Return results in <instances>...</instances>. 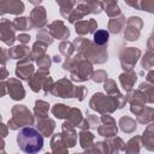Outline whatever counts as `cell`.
<instances>
[{
  "mask_svg": "<svg viewBox=\"0 0 154 154\" xmlns=\"http://www.w3.org/2000/svg\"><path fill=\"white\" fill-rule=\"evenodd\" d=\"M17 144L19 149L28 154L38 153L43 148V136L31 126H25L17 135Z\"/></svg>",
  "mask_w": 154,
  "mask_h": 154,
  "instance_id": "1",
  "label": "cell"
},
{
  "mask_svg": "<svg viewBox=\"0 0 154 154\" xmlns=\"http://www.w3.org/2000/svg\"><path fill=\"white\" fill-rule=\"evenodd\" d=\"M73 64L71 67V79L75 82H84L91 78V75L94 72L91 63L84 58L82 54H77L73 58Z\"/></svg>",
  "mask_w": 154,
  "mask_h": 154,
  "instance_id": "2",
  "label": "cell"
},
{
  "mask_svg": "<svg viewBox=\"0 0 154 154\" xmlns=\"http://www.w3.org/2000/svg\"><path fill=\"white\" fill-rule=\"evenodd\" d=\"M11 112H12V118L7 123L8 129L17 130L19 128L34 124V116L31 114L29 108L25 107L24 105H14Z\"/></svg>",
  "mask_w": 154,
  "mask_h": 154,
  "instance_id": "3",
  "label": "cell"
},
{
  "mask_svg": "<svg viewBox=\"0 0 154 154\" xmlns=\"http://www.w3.org/2000/svg\"><path fill=\"white\" fill-rule=\"evenodd\" d=\"M28 83H29L30 89L35 93H38L41 89H43L45 95L51 93L53 84H54L52 77L49 76L48 70H38L36 73H34L28 79Z\"/></svg>",
  "mask_w": 154,
  "mask_h": 154,
  "instance_id": "4",
  "label": "cell"
},
{
  "mask_svg": "<svg viewBox=\"0 0 154 154\" xmlns=\"http://www.w3.org/2000/svg\"><path fill=\"white\" fill-rule=\"evenodd\" d=\"M89 106L91 109L102 114L113 113L117 109L113 97L111 95H105L102 93H95L89 101Z\"/></svg>",
  "mask_w": 154,
  "mask_h": 154,
  "instance_id": "5",
  "label": "cell"
},
{
  "mask_svg": "<svg viewBox=\"0 0 154 154\" xmlns=\"http://www.w3.org/2000/svg\"><path fill=\"white\" fill-rule=\"evenodd\" d=\"M84 57L91 63V64H103L107 61V45L99 46L95 43H90L89 48L84 53Z\"/></svg>",
  "mask_w": 154,
  "mask_h": 154,
  "instance_id": "6",
  "label": "cell"
},
{
  "mask_svg": "<svg viewBox=\"0 0 154 154\" xmlns=\"http://www.w3.org/2000/svg\"><path fill=\"white\" fill-rule=\"evenodd\" d=\"M141 57V51L138 48L135 47H128L125 49H123L120 52V64L124 71H129L132 70L138 60V58Z\"/></svg>",
  "mask_w": 154,
  "mask_h": 154,
  "instance_id": "7",
  "label": "cell"
},
{
  "mask_svg": "<svg viewBox=\"0 0 154 154\" xmlns=\"http://www.w3.org/2000/svg\"><path fill=\"white\" fill-rule=\"evenodd\" d=\"M75 89L76 87L71 83V81H69L67 78H60L57 83L53 84L51 93L54 96L67 99V97H75Z\"/></svg>",
  "mask_w": 154,
  "mask_h": 154,
  "instance_id": "8",
  "label": "cell"
},
{
  "mask_svg": "<svg viewBox=\"0 0 154 154\" xmlns=\"http://www.w3.org/2000/svg\"><path fill=\"white\" fill-rule=\"evenodd\" d=\"M126 101L130 102L131 107L130 111L134 114H137L141 112V109L144 107V103L147 102V97L144 95V93L141 89H136V90H130L128 91V95L125 96Z\"/></svg>",
  "mask_w": 154,
  "mask_h": 154,
  "instance_id": "9",
  "label": "cell"
},
{
  "mask_svg": "<svg viewBox=\"0 0 154 154\" xmlns=\"http://www.w3.org/2000/svg\"><path fill=\"white\" fill-rule=\"evenodd\" d=\"M143 22L140 17H130L126 20V28L124 31V37L128 41H136L140 36Z\"/></svg>",
  "mask_w": 154,
  "mask_h": 154,
  "instance_id": "10",
  "label": "cell"
},
{
  "mask_svg": "<svg viewBox=\"0 0 154 154\" xmlns=\"http://www.w3.org/2000/svg\"><path fill=\"white\" fill-rule=\"evenodd\" d=\"M100 122L102 123V125H99L96 129H97V132L99 135L108 138V137H113L117 135L118 132V128L116 125V120L111 117V116H106L103 114L101 118H100Z\"/></svg>",
  "mask_w": 154,
  "mask_h": 154,
  "instance_id": "11",
  "label": "cell"
},
{
  "mask_svg": "<svg viewBox=\"0 0 154 154\" xmlns=\"http://www.w3.org/2000/svg\"><path fill=\"white\" fill-rule=\"evenodd\" d=\"M0 40L7 46H12L13 42L17 40V36L14 34V28L12 25V22H10V19L2 18L0 20Z\"/></svg>",
  "mask_w": 154,
  "mask_h": 154,
  "instance_id": "12",
  "label": "cell"
},
{
  "mask_svg": "<svg viewBox=\"0 0 154 154\" xmlns=\"http://www.w3.org/2000/svg\"><path fill=\"white\" fill-rule=\"evenodd\" d=\"M29 22L32 28L36 29H42L46 23H47V12L46 8L42 6H35V8L31 11L30 17H29Z\"/></svg>",
  "mask_w": 154,
  "mask_h": 154,
  "instance_id": "13",
  "label": "cell"
},
{
  "mask_svg": "<svg viewBox=\"0 0 154 154\" xmlns=\"http://www.w3.org/2000/svg\"><path fill=\"white\" fill-rule=\"evenodd\" d=\"M6 91L8 93V95L11 96V99L16 100V101H19V100H23L25 97V90H24V87L23 84L16 79V78H10L7 82H6Z\"/></svg>",
  "mask_w": 154,
  "mask_h": 154,
  "instance_id": "14",
  "label": "cell"
},
{
  "mask_svg": "<svg viewBox=\"0 0 154 154\" xmlns=\"http://www.w3.org/2000/svg\"><path fill=\"white\" fill-rule=\"evenodd\" d=\"M35 72V67L34 64L31 63V60L29 58L26 59H22L17 63V67H16V76L20 79L28 81Z\"/></svg>",
  "mask_w": 154,
  "mask_h": 154,
  "instance_id": "15",
  "label": "cell"
},
{
  "mask_svg": "<svg viewBox=\"0 0 154 154\" xmlns=\"http://www.w3.org/2000/svg\"><path fill=\"white\" fill-rule=\"evenodd\" d=\"M49 34L52 35L53 38H58V40H66L70 36V30L65 26V24L63 23V20H54L48 25Z\"/></svg>",
  "mask_w": 154,
  "mask_h": 154,
  "instance_id": "16",
  "label": "cell"
},
{
  "mask_svg": "<svg viewBox=\"0 0 154 154\" xmlns=\"http://www.w3.org/2000/svg\"><path fill=\"white\" fill-rule=\"evenodd\" d=\"M61 136H63V140H64V143L66 144L67 148H71V147H75L76 143H77V132L75 131V128L69 125L66 122L63 124L61 126Z\"/></svg>",
  "mask_w": 154,
  "mask_h": 154,
  "instance_id": "17",
  "label": "cell"
},
{
  "mask_svg": "<svg viewBox=\"0 0 154 154\" xmlns=\"http://www.w3.org/2000/svg\"><path fill=\"white\" fill-rule=\"evenodd\" d=\"M75 28H76V32L81 36L87 35L89 32H94L97 28V23L95 19H88V20H77V23H75Z\"/></svg>",
  "mask_w": 154,
  "mask_h": 154,
  "instance_id": "18",
  "label": "cell"
},
{
  "mask_svg": "<svg viewBox=\"0 0 154 154\" xmlns=\"http://www.w3.org/2000/svg\"><path fill=\"white\" fill-rule=\"evenodd\" d=\"M119 81H120V84H122L123 89L128 93V91L132 90V88H134V85L137 81V73L132 70L125 71L122 75H119Z\"/></svg>",
  "mask_w": 154,
  "mask_h": 154,
  "instance_id": "19",
  "label": "cell"
},
{
  "mask_svg": "<svg viewBox=\"0 0 154 154\" xmlns=\"http://www.w3.org/2000/svg\"><path fill=\"white\" fill-rule=\"evenodd\" d=\"M55 128V122L48 117L45 118H37V130L41 132L42 136H51L53 130Z\"/></svg>",
  "mask_w": 154,
  "mask_h": 154,
  "instance_id": "20",
  "label": "cell"
},
{
  "mask_svg": "<svg viewBox=\"0 0 154 154\" xmlns=\"http://www.w3.org/2000/svg\"><path fill=\"white\" fill-rule=\"evenodd\" d=\"M29 54H30V49L26 45L14 46L7 51V55L11 59H19V60L26 59V58H29Z\"/></svg>",
  "mask_w": 154,
  "mask_h": 154,
  "instance_id": "21",
  "label": "cell"
},
{
  "mask_svg": "<svg viewBox=\"0 0 154 154\" xmlns=\"http://www.w3.org/2000/svg\"><path fill=\"white\" fill-rule=\"evenodd\" d=\"M4 12L20 14L24 12V4L20 0H4Z\"/></svg>",
  "mask_w": 154,
  "mask_h": 154,
  "instance_id": "22",
  "label": "cell"
},
{
  "mask_svg": "<svg viewBox=\"0 0 154 154\" xmlns=\"http://www.w3.org/2000/svg\"><path fill=\"white\" fill-rule=\"evenodd\" d=\"M94 138L95 136L88 131V130H81L79 132V144L85 152H91V148L94 146Z\"/></svg>",
  "mask_w": 154,
  "mask_h": 154,
  "instance_id": "23",
  "label": "cell"
},
{
  "mask_svg": "<svg viewBox=\"0 0 154 154\" xmlns=\"http://www.w3.org/2000/svg\"><path fill=\"white\" fill-rule=\"evenodd\" d=\"M125 25V16L124 14H118L116 17H112L108 22V30L112 34H119L122 29Z\"/></svg>",
  "mask_w": 154,
  "mask_h": 154,
  "instance_id": "24",
  "label": "cell"
},
{
  "mask_svg": "<svg viewBox=\"0 0 154 154\" xmlns=\"http://www.w3.org/2000/svg\"><path fill=\"white\" fill-rule=\"evenodd\" d=\"M141 140H142V144L147 149H149V150L154 149V126L152 123H149L148 128L146 129V131L141 136Z\"/></svg>",
  "mask_w": 154,
  "mask_h": 154,
  "instance_id": "25",
  "label": "cell"
},
{
  "mask_svg": "<svg viewBox=\"0 0 154 154\" xmlns=\"http://www.w3.org/2000/svg\"><path fill=\"white\" fill-rule=\"evenodd\" d=\"M107 144V149L108 153H118V152H123L125 148V143L123 142V140L120 137L113 136V137H108L106 141Z\"/></svg>",
  "mask_w": 154,
  "mask_h": 154,
  "instance_id": "26",
  "label": "cell"
},
{
  "mask_svg": "<svg viewBox=\"0 0 154 154\" xmlns=\"http://www.w3.org/2000/svg\"><path fill=\"white\" fill-rule=\"evenodd\" d=\"M51 147H52V152L53 153H66L67 149H69L66 147V144L64 143L61 132L53 135V137L51 140Z\"/></svg>",
  "mask_w": 154,
  "mask_h": 154,
  "instance_id": "27",
  "label": "cell"
},
{
  "mask_svg": "<svg viewBox=\"0 0 154 154\" xmlns=\"http://www.w3.org/2000/svg\"><path fill=\"white\" fill-rule=\"evenodd\" d=\"M83 120V117H82V113L78 108H70L67 114H66V123L71 126H78L81 124V122Z\"/></svg>",
  "mask_w": 154,
  "mask_h": 154,
  "instance_id": "28",
  "label": "cell"
},
{
  "mask_svg": "<svg viewBox=\"0 0 154 154\" xmlns=\"http://www.w3.org/2000/svg\"><path fill=\"white\" fill-rule=\"evenodd\" d=\"M101 2H102V7L106 11L108 17L112 18V17H116V16L122 13L120 8H119V6L117 4V0H102Z\"/></svg>",
  "mask_w": 154,
  "mask_h": 154,
  "instance_id": "29",
  "label": "cell"
},
{
  "mask_svg": "<svg viewBox=\"0 0 154 154\" xmlns=\"http://www.w3.org/2000/svg\"><path fill=\"white\" fill-rule=\"evenodd\" d=\"M154 109L152 107H143L140 113H137V122L141 124H149L153 122L154 117Z\"/></svg>",
  "mask_w": 154,
  "mask_h": 154,
  "instance_id": "30",
  "label": "cell"
},
{
  "mask_svg": "<svg viewBox=\"0 0 154 154\" xmlns=\"http://www.w3.org/2000/svg\"><path fill=\"white\" fill-rule=\"evenodd\" d=\"M119 126H120V129H122L124 132H126V134L134 132V131L136 130V128H137L135 119H132V118H130V117H128V116L122 117V118L119 119Z\"/></svg>",
  "mask_w": 154,
  "mask_h": 154,
  "instance_id": "31",
  "label": "cell"
},
{
  "mask_svg": "<svg viewBox=\"0 0 154 154\" xmlns=\"http://www.w3.org/2000/svg\"><path fill=\"white\" fill-rule=\"evenodd\" d=\"M48 109H49V105L48 102L43 101V100H37L35 102V107H34V113L36 118H45L48 117Z\"/></svg>",
  "mask_w": 154,
  "mask_h": 154,
  "instance_id": "32",
  "label": "cell"
},
{
  "mask_svg": "<svg viewBox=\"0 0 154 154\" xmlns=\"http://www.w3.org/2000/svg\"><path fill=\"white\" fill-rule=\"evenodd\" d=\"M46 45L40 42V41H36L32 46V49L30 51V54H29V59L30 60H36L38 59L40 57H42L43 54H46Z\"/></svg>",
  "mask_w": 154,
  "mask_h": 154,
  "instance_id": "33",
  "label": "cell"
},
{
  "mask_svg": "<svg viewBox=\"0 0 154 154\" xmlns=\"http://www.w3.org/2000/svg\"><path fill=\"white\" fill-rule=\"evenodd\" d=\"M60 6V14L64 18H67L72 11V7L76 5V0H55Z\"/></svg>",
  "mask_w": 154,
  "mask_h": 154,
  "instance_id": "34",
  "label": "cell"
},
{
  "mask_svg": "<svg viewBox=\"0 0 154 154\" xmlns=\"http://www.w3.org/2000/svg\"><path fill=\"white\" fill-rule=\"evenodd\" d=\"M91 41H89L88 38H84V37H78L76 38L73 42H72V46H73V49H76L78 52V54H82L84 55V53L87 52V49L89 48Z\"/></svg>",
  "mask_w": 154,
  "mask_h": 154,
  "instance_id": "35",
  "label": "cell"
},
{
  "mask_svg": "<svg viewBox=\"0 0 154 154\" xmlns=\"http://www.w3.org/2000/svg\"><path fill=\"white\" fill-rule=\"evenodd\" d=\"M141 147H142V140H141V136H135L132 137L125 146L124 150L126 153H138L141 150Z\"/></svg>",
  "mask_w": 154,
  "mask_h": 154,
  "instance_id": "36",
  "label": "cell"
},
{
  "mask_svg": "<svg viewBox=\"0 0 154 154\" xmlns=\"http://www.w3.org/2000/svg\"><path fill=\"white\" fill-rule=\"evenodd\" d=\"M12 25H13L14 30H19V31H24V30L31 29L29 18H26V17H16L14 20L12 22Z\"/></svg>",
  "mask_w": 154,
  "mask_h": 154,
  "instance_id": "37",
  "label": "cell"
},
{
  "mask_svg": "<svg viewBox=\"0 0 154 154\" xmlns=\"http://www.w3.org/2000/svg\"><path fill=\"white\" fill-rule=\"evenodd\" d=\"M94 34V43L95 45H99V46H103V45H107V41L109 38V32L107 30H96L93 32Z\"/></svg>",
  "mask_w": 154,
  "mask_h": 154,
  "instance_id": "38",
  "label": "cell"
},
{
  "mask_svg": "<svg viewBox=\"0 0 154 154\" xmlns=\"http://www.w3.org/2000/svg\"><path fill=\"white\" fill-rule=\"evenodd\" d=\"M138 89H141L143 93H144V95H146V97H147V102H149V103H153V101H154V87H153V83H149V82H143V83H141L140 84V87H138Z\"/></svg>",
  "mask_w": 154,
  "mask_h": 154,
  "instance_id": "39",
  "label": "cell"
},
{
  "mask_svg": "<svg viewBox=\"0 0 154 154\" xmlns=\"http://www.w3.org/2000/svg\"><path fill=\"white\" fill-rule=\"evenodd\" d=\"M69 109H70V107L64 105V103H55L52 107V113L58 119H64V118H66V114H67Z\"/></svg>",
  "mask_w": 154,
  "mask_h": 154,
  "instance_id": "40",
  "label": "cell"
},
{
  "mask_svg": "<svg viewBox=\"0 0 154 154\" xmlns=\"http://www.w3.org/2000/svg\"><path fill=\"white\" fill-rule=\"evenodd\" d=\"M36 37H37V41H40V42L45 43L46 46L52 45V43H53V40H54L47 29H41V30L37 32Z\"/></svg>",
  "mask_w": 154,
  "mask_h": 154,
  "instance_id": "41",
  "label": "cell"
},
{
  "mask_svg": "<svg viewBox=\"0 0 154 154\" xmlns=\"http://www.w3.org/2000/svg\"><path fill=\"white\" fill-rule=\"evenodd\" d=\"M103 89H105L106 93H107L108 95H111V96L119 93V89H118L116 82H114L113 79H111V78H106V79L103 81Z\"/></svg>",
  "mask_w": 154,
  "mask_h": 154,
  "instance_id": "42",
  "label": "cell"
},
{
  "mask_svg": "<svg viewBox=\"0 0 154 154\" xmlns=\"http://www.w3.org/2000/svg\"><path fill=\"white\" fill-rule=\"evenodd\" d=\"M154 65V53L153 51H148L144 57L142 58V61H141V66L144 69V70H150Z\"/></svg>",
  "mask_w": 154,
  "mask_h": 154,
  "instance_id": "43",
  "label": "cell"
},
{
  "mask_svg": "<svg viewBox=\"0 0 154 154\" xmlns=\"http://www.w3.org/2000/svg\"><path fill=\"white\" fill-rule=\"evenodd\" d=\"M59 51H60V53L64 55V57H71L72 55V53H73V46H72V43L71 42H69V41H66V40H63L61 42H60V45H59Z\"/></svg>",
  "mask_w": 154,
  "mask_h": 154,
  "instance_id": "44",
  "label": "cell"
},
{
  "mask_svg": "<svg viewBox=\"0 0 154 154\" xmlns=\"http://www.w3.org/2000/svg\"><path fill=\"white\" fill-rule=\"evenodd\" d=\"M35 61H36V64L38 66V70H48L51 67V64H52V59L47 54H43L42 57L36 59Z\"/></svg>",
  "mask_w": 154,
  "mask_h": 154,
  "instance_id": "45",
  "label": "cell"
},
{
  "mask_svg": "<svg viewBox=\"0 0 154 154\" xmlns=\"http://www.w3.org/2000/svg\"><path fill=\"white\" fill-rule=\"evenodd\" d=\"M140 10L152 13L154 11V0H140Z\"/></svg>",
  "mask_w": 154,
  "mask_h": 154,
  "instance_id": "46",
  "label": "cell"
},
{
  "mask_svg": "<svg viewBox=\"0 0 154 154\" xmlns=\"http://www.w3.org/2000/svg\"><path fill=\"white\" fill-rule=\"evenodd\" d=\"M87 122H88V125L90 129H96L100 124V118L95 114H87Z\"/></svg>",
  "mask_w": 154,
  "mask_h": 154,
  "instance_id": "47",
  "label": "cell"
},
{
  "mask_svg": "<svg viewBox=\"0 0 154 154\" xmlns=\"http://www.w3.org/2000/svg\"><path fill=\"white\" fill-rule=\"evenodd\" d=\"M106 78H107V73L103 70H97L96 72H93V75H91V79L94 82H96V83L103 82Z\"/></svg>",
  "mask_w": 154,
  "mask_h": 154,
  "instance_id": "48",
  "label": "cell"
},
{
  "mask_svg": "<svg viewBox=\"0 0 154 154\" xmlns=\"http://www.w3.org/2000/svg\"><path fill=\"white\" fill-rule=\"evenodd\" d=\"M87 93H88V90H87V88L85 87H76V89H75V97H77L79 101H83L84 100V97L87 96Z\"/></svg>",
  "mask_w": 154,
  "mask_h": 154,
  "instance_id": "49",
  "label": "cell"
},
{
  "mask_svg": "<svg viewBox=\"0 0 154 154\" xmlns=\"http://www.w3.org/2000/svg\"><path fill=\"white\" fill-rule=\"evenodd\" d=\"M72 64H73V59L70 58V57H67L66 60H65V63L63 64V69H64L65 71H70L71 67H72Z\"/></svg>",
  "mask_w": 154,
  "mask_h": 154,
  "instance_id": "50",
  "label": "cell"
},
{
  "mask_svg": "<svg viewBox=\"0 0 154 154\" xmlns=\"http://www.w3.org/2000/svg\"><path fill=\"white\" fill-rule=\"evenodd\" d=\"M7 59H8V55H7V51H5V49H2L1 47H0V64H6V61H7Z\"/></svg>",
  "mask_w": 154,
  "mask_h": 154,
  "instance_id": "51",
  "label": "cell"
},
{
  "mask_svg": "<svg viewBox=\"0 0 154 154\" xmlns=\"http://www.w3.org/2000/svg\"><path fill=\"white\" fill-rule=\"evenodd\" d=\"M17 40H18L19 42H22L23 45H25V43H28V42L30 41V36H29L28 34H19V35L17 36Z\"/></svg>",
  "mask_w": 154,
  "mask_h": 154,
  "instance_id": "52",
  "label": "cell"
},
{
  "mask_svg": "<svg viewBox=\"0 0 154 154\" xmlns=\"http://www.w3.org/2000/svg\"><path fill=\"white\" fill-rule=\"evenodd\" d=\"M8 77V71L4 64H0V79H5Z\"/></svg>",
  "mask_w": 154,
  "mask_h": 154,
  "instance_id": "53",
  "label": "cell"
},
{
  "mask_svg": "<svg viewBox=\"0 0 154 154\" xmlns=\"http://www.w3.org/2000/svg\"><path fill=\"white\" fill-rule=\"evenodd\" d=\"M129 6L136 8V10H140V0H124Z\"/></svg>",
  "mask_w": 154,
  "mask_h": 154,
  "instance_id": "54",
  "label": "cell"
},
{
  "mask_svg": "<svg viewBox=\"0 0 154 154\" xmlns=\"http://www.w3.org/2000/svg\"><path fill=\"white\" fill-rule=\"evenodd\" d=\"M7 132H8L7 126L0 122V137H2V138L6 137V136H7Z\"/></svg>",
  "mask_w": 154,
  "mask_h": 154,
  "instance_id": "55",
  "label": "cell"
},
{
  "mask_svg": "<svg viewBox=\"0 0 154 154\" xmlns=\"http://www.w3.org/2000/svg\"><path fill=\"white\" fill-rule=\"evenodd\" d=\"M6 93V83H4L2 79H0V97H2Z\"/></svg>",
  "mask_w": 154,
  "mask_h": 154,
  "instance_id": "56",
  "label": "cell"
},
{
  "mask_svg": "<svg viewBox=\"0 0 154 154\" xmlns=\"http://www.w3.org/2000/svg\"><path fill=\"white\" fill-rule=\"evenodd\" d=\"M147 82H149V83H153V84H154V81H153V70H152V69H150V70H149V72H148Z\"/></svg>",
  "mask_w": 154,
  "mask_h": 154,
  "instance_id": "57",
  "label": "cell"
},
{
  "mask_svg": "<svg viewBox=\"0 0 154 154\" xmlns=\"http://www.w3.org/2000/svg\"><path fill=\"white\" fill-rule=\"evenodd\" d=\"M42 1H43V0H29V2H31V4L35 5V6H38Z\"/></svg>",
  "mask_w": 154,
  "mask_h": 154,
  "instance_id": "58",
  "label": "cell"
},
{
  "mask_svg": "<svg viewBox=\"0 0 154 154\" xmlns=\"http://www.w3.org/2000/svg\"><path fill=\"white\" fill-rule=\"evenodd\" d=\"M53 61H55V63H60V61H61V58H60L59 55H55V57H53Z\"/></svg>",
  "mask_w": 154,
  "mask_h": 154,
  "instance_id": "59",
  "label": "cell"
},
{
  "mask_svg": "<svg viewBox=\"0 0 154 154\" xmlns=\"http://www.w3.org/2000/svg\"><path fill=\"white\" fill-rule=\"evenodd\" d=\"M83 1H85V2H90V1H93V0H83Z\"/></svg>",
  "mask_w": 154,
  "mask_h": 154,
  "instance_id": "60",
  "label": "cell"
},
{
  "mask_svg": "<svg viewBox=\"0 0 154 154\" xmlns=\"http://www.w3.org/2000/svg\"><path fill=\"white\" fill-rule=\"evenodd\" d=\"M0 122H1V116H0Z\"/></svg>",
  "mask_w": 154,
  "mask_h": 154,
  "instance_id": "61",
  "label": "cell"
}]
</instances>
